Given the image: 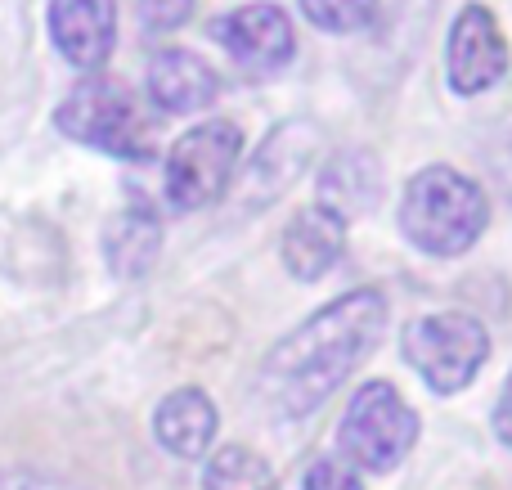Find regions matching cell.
Returning <instances> with one entry per match:
<instances>
[{
    "instance_id": "obj_7",
    "label": "cell",
    "mask_w": 512,
    "mask_h": 490,
    "mask_svg": "<svg viewBox=\"0 0 512 490\" xmlns=\"http://www.w3.org/2000/svg\"><path fill=\"white\" fill-rule=\"evenodd\" d=\"M212 36L225 45L234 63L252 77H270L297 50V36H292V18L283 14L270 0H256V5H239L230 14H221L212 23Z\"/></svg>"
},
{
    "instance_id": "obj_1",
    "label": "cell",
    "mask_w": 512,
    "mask_h": 490,
    "mask_svg": "<svg viewBox=\"0 0 512 490\" xmlns=\"http://www.w3.org/2000/svg\"><path fill=\"white\" fill-rule=\"evenodd\" d=\"M382 324H387V297L378 288H355L319 306L301 329H292L261 360V374H256L261 401L279 419L315 414L351 378V369L378 347Z\"/></svg>"
},
{
    "instance_id": "obj_12",
    "label": "cell",
    "mask_w": 512,
    "mask_h": 490,
    "mask_svg": "<svg viewBox=\"0 0 512 490\" xmlns=\"http://www.w3.org/2000/svg\"><path fill=\"white\" fill-rule=\"evenodd\" d=\"M149 95L162 113H203L221 95V77L194 50H158L149 63Z\"/></svg>"
},
{
    "instance_id": "obj_9",
    "label": "cell",
    "mask_w": 512,
    "mask_h": 490,
    "mask_svg": "<svg viewBox=\"0 0 512 490\" xmlns=\"http://www.w3.org/2000/svg\"><path fill=\"white\" fill-rule=\"evenodd\" d=\"M50 36L72 68H104L117 41V5L113 0H50Z\"/></svg>"
},
{
    "instance_id": "obj_17",
    "label": "cell",
    "mask_w": 512,
    "mask_h": 490,
    "mask_svg": "<svg viewBox=\"0 0 512 490\" xmlns=\"http://www.w3.org/2000/svg\"><path fill=\"white\" fill-rule=\"evenodd\" d=\"M301 14H306L319 32L346 36V32H360V27L373 23L378 0H301Z\"/></svg>"
},
{
    "instance_id": "obj_4",
    "label": "cell",
    "mask_w": 512,
    "mask_h": 490,
    "mask_svg": "<svg viewBox=\"0 0 512 490\" xmlns=\"http://www.w3.org/2000/svg\"><path fill=\"white\" fill-rule=\"evenodd\" d=\"M400 351H405L409 369H418V378L436 396H454L486 365L490 333H486V324L463 311H436L409 324Z\"/></svg>"
},
{
    "instance_id": "obj_20",
    "label": "cell",
    "mask_w": 512,
    "mask_h": 490,
    "mask_svg": "<svg viewBox=\"0 0 512 490\" xmlns=\"http://www.w3.org/2000/svg\"><path fill=\"white\" fill-rule=\"evenodd\" d=\"M495 437L512 450V374L504 378V392H499V401H495Z\"/></svg>"
},
{
    "instance_id": "obj_19",
    "label": "cell",
    "mask_w": 512,
    "mask_h": 490,
    "mask_svg": "<svg viewBox=\"0 0 512 490\" xmlns=\"http://www.w3.org/2000/svg\"><path fill=\"white\" fill-rule=\"evenodd\" d=\"M194 9H198V0H140V23L162 36V32L185 27L194 18Z\"/></svg>"
},
{
    "instance_id": "obj_8",
    "label": "cell",
    "mask_w": 512,
    "mask_h": 490,
    "mask_svg": "<svg viewBox=\"0 0 512 490\" xmlns=\"http://www.w3.org/2000/svg\"><path fill=\"white\" fill-rule=\"evenodd\" d=\"M508 72V45L486 5H463L445 45V81L459 95H481Z\"/></svg>"
},
{
    "instance_id": "obj_5",
    "label": "cell",
    "mask_w": 512,
    "mask_h": 490,
    "mask_svg": "<svg viewBox=\"0 0 512 490\" xmlns=\"http://www.w3.org/2000/svg\"><path fill=\"white\" fill-rule=\"evenodd\" d=\"M346 459L369 473H391L418 441V414L405 405V396L391 383L373 378L351 396L342 423H337Z\"/></svg>"
},
{
    "instance_id": "obj_6",
    "label": "cell",
    "mask_w": 512,
    "mask_h": 490,
    "mask_svg": "<svg viewBox=\"0 0 512 490\" xmlns=\"http://www.w3.org/2000/svg\"><path fill=\"white\" fill-rule=\"evenodd\" d=\"M243 131L234 122H203L176 140L167 153V198L176 212H198L230 189L239 167Z\"/></svg>"
},
{
    "instance_id": "obj_13",
    "label": "cell",
    "mask_w": 512,
    "mask_h": 490,
    "mask_svg": "<svg viewBox=\"0 0 512 490\" xmlns=\"http://www.w3.org/2000/svg\"><path fill=\"white\" fill-rule=\"evenodd\" d=\"M283 266L292 279L301 284H315L324 279L337 261L346 257V225L337 216H328L324 207H306V212L292 216V225L283 230Z\"/></svg>"
},
{
    "instance_id": "obj_15",
    "label": "cell",
    "mask_w": 512,
    "mask_h": 490,
    "mask_svg": "<svg viewBox=\"0 0 512 490\" xmlns=\"http://www.w3.org/2000/svg\"><path fill=\"white\" fill-rule=\"evenodd\" d=\"M158 252H162V225L144 203L122 207V212L108 221L104 257H108V266H113V275H122V279L149 275Z\"/></svg>"
},
{
    "instance_id": "obj_21",
    "label": "cell",
    "mask_w": 512,
    "mask_h": 490,
    "mask_svg": "<svg viewBox=\"0 0 512 490\" xmlns=\"http://www.w3.org/2000/svg\"><path fill=\"white\" fill-rule=\"evenodd\" d=\"M490 167H495V180H499V189L512 198V135L504 144L495 149V158H490Z\"/></svg>"
},
{
    "instance_id": "obj_3",
    "label": "cell",
    "mask_w": 512,
    "mask_h": 490,
    "mask_svg": "<svg viewBox=\"0 0 512 490\" xmlns=\"http://www.w3.org/2000/svg\"><path fill=\"white\" fill-rule=\"evenodd\" d=\"M59 131L86 149L113 153L126 162H144L158 149V126L140 108V99L108 77H86L59 104Z\"/></svg>"
},
{
    "instance_id": "obj_18",
    "label": "cell",
    "mask_w": 512,
    "mask_h": 490,
    "mask_svg": "<svg viewBox=\"0 0 512 490\" xmlns=\"http://www.w3.org/2000/svg\"><path fill=\"white\" fill-rule=\"evenodd\" d=\"M301 486L306 490H364L360 473H355L346 459H337V455L315 459V464L306 468V477H301Z\"/></svg>"
},
{
    "instance_id": "obj_16",
    "label": "cell",
    "mask_w": 512,
    "mask_h": 490,
    "mask_svg": "<svg viewBox=\"0 0 512 490\" xmlns=\"http://www.w3.org/2000/svg\"><path fill=\"white\" fill-rule=\"evenodd\" d=\"M207 490H274V473L256 450L248 446H221L207 459L203 473Z\"/></svg>"
},
{
    "instance_id": "obj_14",
    "label": "cell",
    "mask_w": 512,
    "mask_h": 490,
    "mask_svg": "<svg viewBox=\"0 0 512 490\" xmlns=\"http://www.w3.org/2000/svg\"><path fill=\"white\" fill-rule=\"evenodd\" d=\"M153 437L176 459H203L216 441V405L198 387H180L153 414Z\"/></svg>"
},
{
    "instance_id": "obj_11",
    "label": "cell",
    "mask_w": 512,
    "mask_h": 490,
    "mask_svg": "<svg viewBox=\"0 0 512 490\" xmlns=\"http://www.w3.org/2000/svg\"><path fill=\"white\" fill-rule=\"evenodd\" d=\"M382 203V167L373 153L364 149H342L324 162L319 171V203L328 216H337L342 225L369 216Z\"/></svg>"
},
{
    "instance_id": "obj_2",
    "label": "cell",
    "mask_w": 512,
    "mask_h": 490,
    "mask_svg": "<svg viewBox=\"0 0 512 490\" xmlns=\"http://www.w3.org/2000/svg\"><path fill=\"white\" fill-rule=\"evenodd\" d=\"M490 221V203L477 180L454 167H423L405 189L400 230L414 248L432 257H459L481 239Z\"/></svg>"
},
{
    "instance_id": "obj_10",
    "label": "cell",
    "mask_w": 512,
    "mask_h": 490,
    "mask_svg": "<svg viewBox=\"0 0 512 490\" xmlns=\"http://www.w3.org/2000/svg\"><path fill=\"white\" fill-rule=\"evenodd\" d=\"M315 153H319V131L310 122H283L279 131H270V140L256 149V158L248 162V176H243L248 207L274 203L310 167Z\"/></svg>"
}]
</instances>
